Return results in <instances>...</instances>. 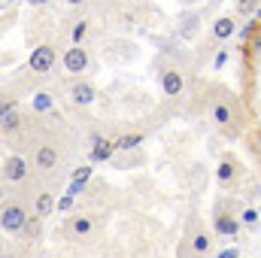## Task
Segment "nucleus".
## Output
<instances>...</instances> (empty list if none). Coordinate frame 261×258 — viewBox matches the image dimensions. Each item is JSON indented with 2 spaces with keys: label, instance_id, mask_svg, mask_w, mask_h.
Returning <instances> with one entry per match:
<instances>
[{
  "label": "nucleus",
  "instance_id": "1",
  "mask_svg": "<svg viewBox=\"0 0 261 258\" xmlns=\"http://www.w3.org/2000/svg\"><path fill=\"white\" fill-rule=\"evenodd\" d=\"M24 222H28V210L21 207V203H3L0 207V228L6 231V234H21V228H24Z\"/></svg>",
  "mask_w": 261,
  "mask_h": 258
},
{
  "label": "nucleus",
  "instance_id": "2",
  "mask_svg": "<svg viewBox=\"0 0 261 258\" xmlns=\"http://www.w3.org/2000/svg\"><path fill=\"white\" fill-rule=\"evenodd\" d=\"M213 231L216 234H222V237H237L240 234V216H234V213H225V207L219 203L216 207V216H213Z\"/></svg>",
  "mask_w": 261,
  "mask_h": 258
},
{
  "label": "nucleus",
  "instance_id": "3",
  "mask_svg": "<svg viewBox=\"0 0 261 258\" xmlns=\"http://www.w3.org/2000/svg\"><path fill=\"white\" fill-rule=\"evenodd\" d=\"M186 240H189V246H192V255L195 258H203L210 252V246H213V234L206 231V228H200L197 222L189 225V234H186Z\"/></svg>",
  "mask_w": 261,
  "mask_h": 258
},
{
  "label": "nucleus",
  "instance_id": "4",
  "mask_svg": "<svg viewBox=\"0 0 261 258\" xmlns=\"http://www.w3.org/2000/svg\"><path fill=\"white\" fill-rule=\"evenodd\" d=\"M88 64H91V58H88V49H85V46H76V43H73L64 52V70L67 73H85Z\"/></svg>",
  "mask_w": 261,
  "mask_h": 258
},
{
  "label": "nucleus",
  "instance_id": "5",
  "mask_svg": "<svg viewBox=\"0 0 261 258\" xmlns=\"http://www.w3.org/2000/svg\"><path fill=\"white\" fill-rule=\"evenodd\" d=\"M28 64L34 73H49L52 67H55V49L49 46V43H43V46H37L34 52H31V58H28Z\"/></svg>",
  "mask_w": 261,
  "mask_h": 258
},
{
  "label": "nucleus",
  "instance_id": "6",
  "mask_svg": "<svg viewBox=\"0 0 261 258\" xmlns=\"http://www.w3.org/2000/svg\"><path fill=\"white\" fill-rule=\"evenodd\" d=\"M94 97H97V88H94L88 79H76V82L70 85V100H73L76 107H91Z\"/></svg>",
  "mask_w": 261,
  "mask_h": 258
},
{
  "label": "nucleus",
  "instance_id": "7",
  "mask_svg": "<svg viewBox=\"0 0 261 258\" xmlns=\"http://www.w3.org/2000/svg\"><path fill=\"white\" fill-rule=\"evenodd\" d=\"M67 234H70V240H76V243L88 240V237L94 234V219H91V216H73V219L67 222Z\"/></svg>",
  "mask_w": 261,
  "mask_h": 258
},
{
  "label": "nucleus",
  "instance_id": "8",
  "mask_svg": "<svg viewBox=\"0 0 261 258\" xmlns=\"http://www.w3.org/2000/svg\"><path fill=\"white\" fill-rule=\"evenodd\" d=\"M161 88H164L167 97H179L182 88H186V76H182L176 67H167V70L161 73Z\"/></svg>",
  "mask_w": 261,
  "mask_h": 258
},
{
  "label": "nucleus",
  "instance_id": "9",
  "mask_svg": "<svg viewBox=\"0 0 261 258\" xmlns=\"http://www.w3.org/2000/svg\"><path fill=\"white\" fill-rule=\"evenodd\" d=\"M24 176H28V161H24L21 155H9L6 164H3V179H9V183H21Z\"/></svg>",
  "mask_w": 261,
  "mask_h": 258
},
{
  "label": "nucleus",
  "instance_id": "10",
  "mask_svg": "<svg viewBox=\"0 0 261 258\" xmlns=\"http://www.w3.org/2000/svg\"><path fill=\"white\" fill-rule=\"evenodd\" d=\"M34 164H37V170H52L55 164H58V149L55 146H40L37 149V155H34Z\"/></svg>",
  "mask_w": 261,
  "mask_h": 258
},
{
  "label": "nucleus",
  "instance_id": "11",
  "mask_svg": "<svg viewBox=\"0 0 261 258\" xmlns=\"http://www.w3.org/2000/svg\"><path fill=\"white\" fill-rule=\"evenodd\" d=\"M237 34V21L231 18V15H219L216 21H213V37L216 40H231Z\"/></svg>",
  "mask_w": 261,
  "mask_h": 258
},
{
  "label": "nucleus",
  "instance_id": "12",
  "mask_svg": "<svg viewBox=\"0 0 261 258\" xmlns=\"http://www.w3.org/2000/svg\"><path fill=\"white\" fill-rule=\"evenodd\" d=\"M52 213H55V194L40 192L37 200H34V216H37V219H46V216H52Z\"/></svg>",
  "mask_w": 261,
  "mask_h": 258
},
{
  "label": "nucleus",
  "instance_id": "13",
  "mask_svg": "<svg viewBox=\"0 0 261 258\" xmlns=\"http://www.w3.org/2000/svg\"><path fill=\"white\" fill-rule=\"evenodd\" d=\"M216 176H219V183H222V186L228 189V186H234V183H237V176H240V170H237V164H234V161L228 158V161H222V164H219V170H216Z\"/></svg>",
  "mask_w": 261,
  "mask_h": 258
},
{
  "label": "nucleus",
  "instance_id": "14",
  "mask_svg": "<svg viewBox=\"0 0 261 258\" xmlns=\"http://www.w3.org/2000/svg\"><path fill=\"white\" fill-rule=\"evenodd\" d=\"M197 24H200V15L197 12H186L182 21H179V40H192L197 34Z\"/></svg>",
  "mask_w": 261,
  "mask_h": 258
},
{
  "label": "nucleus",
  "instance_id": "15",
  "mask_svg": "<svg viewBox=\"0 0 261 258\" xmlns=\"http://www.w3.org/2000/svg\"><path fill=\"white\" fill-rule=\"evenodd\" d=\"M94 143H97V146H94V152H91V158H94V161H107V158L116 152V143H107V140H100V137H94Z\"/></svg>",
  "mask_w": 261,
  "mask_h": 258
},
{
  "label": "nucleus",
  "instance_id": "16",
  "mask_svg": "<svg viewBox=\"0 0 261 258\" xmlns=\"http://www.w3.org/2000/svg\"><path fill=\"white\" fill-rule=\"evenodd\" d=\"M0 125H3V131H18V125H21V119H18L15 107H12L9 113H3V116H0Z\"/></svg>",
  "mask_w": 261,
  "mask_h": 258
},
{
  "label": "nucleus",
  "instance_id": "17",
  "mask_svg": "<svg viewBox=\"0 0 261 258\" xmlns=\"http://www.w3.org/2000/svg\"><path fill=\"white\" fill-rule=\"evenodd\" d=\"M213 119H216L222 128H228V125H231V110H228L225 104H219V107H213Z\"/></svg>",
  "mask_w": 261,
  "mask_h": 258
},
{
  "label": "nucleus",
  "instance_id": "18",
  "mask_svg": "<svg viewBox=\"0 0 261 258\" xmlns=\"http://www.w3.org/2000/svg\"><path fill=\"white\" fill-rule=\"evenodd\" d=\"M143 143V134H128V137H122L119 143H116V149H125V152H130L134 146H140Z\"/></svg>",
  "mask_w": 261,
  "mask_h": 258
},
{
  "label": "nucleus",
  "instance_id": "19",
  "mask_svg": "<svg viewBox=\"0 0 261 258\" xmlns=\"http://www.w3.org/2000/svg\"><path fill=\"white\" fill-rule=\"evenodd\" d=\"M34 110H37V113H49V110H52V94H46V91L37 94V97H34Z\"/></svg>",
  "mask_w": 261,
  "mask_h": 258
},
{
  "label": "nucleus",
  "instance_id": "20",
  "mask_svg": "<svg viewBox=\"0 0 261 258\" xmlns=\"http://www.w3.org/2000/svg\"><path fill=\"white\" fill-rule=\"evenodd\" d=\"M70 37H73V43H76V46H82V40L88 37V21H76V28H73V34H70Z\"/></svg>",
  "mask_w": 261,
  "mask_h": 258
},
{
  "label": "nucleus",
  "instance_id": "21",
  "mask_svg": "<svg viewBox=\"0 0 261 258\" xmlns=\"http://www.w3.org/2000/svg\"><path fill=\"white\" fill-rule=\"evenodd\" d=\"M240 225H249V228H255V225H258V210L246 207V210L240 213Z\"/></svg>",
  "mask_w": 261,
  "mask_h": 258
},
{
  "label": "nucleus",
  "instance_id": "22",
  "mask_svg": "<svg viewBox=\"0 0 261 258\" xmlns=\"http://www.w3.org/2000/svg\"><path fill=\"white\" fill-rule=\"evenodd\" d=\"M237 12H240V15H252V12H258V0H237Z\"/></svg>",
  "mask_w": 261,
  "mask_h": 258
},
{
  "label": "nucleus",
  "instance_id": "23",
  "mask_svg": "<svg viewBox=\"0 0 261 258\" xmlns=\"http://www.w3.org/2000/svg\"><path fill=\"white\" fill-rule=\"evenodd\" d=\"M88 179H91V167H79V170L73 173V183H82V186H85Z\"/></svg>",
  "mask_w": 261,
  "mask_h": 258
},
{
  "label": "nucleus",
  "instance_id": "24",
  "mask_svg": "<svg viewBox=\"0 0 261 258\" xmlns=\"http://www.w3.org/2000/svg\"><path fill=\"white\" fill-rule=\"evenodd\" d=\"M21 231H24V234H37V231H40V219H37V216H34V219L28 216V222H24V228H21Z\"/></svg>",
  "mask_w": 261,
  "mask_h": 258
},
{
  "label": "nucleus",
  "instance_id": "25",
  "mask_svg": "<svg viewBox=\"0 0 261 258\" xmlns=\"http://www.w3.org/2000/svg\"><path fill=\"white\" fill-rule=\"evenodd\" d=\"M255 31H258V28H255V21H252V24H246V28L240 31V37H243V40H249V37H255Z\"/></svg>",
  "mask_w": 261,
  "mask_h": 258
},
{
  "label": "nucleus",
  "instance_id": "26",
  "mask_svg": "<svg viewBox=\"0 0 261 258\" xmlns=\"http://www.w3.org/2000/svg\"><path fill=\"white\" fill-rule=\"evenodd\" d=\"M219 258H240L237 249H225V252H219Z\"/></svg>",
  "mask_w": 261,
  "mask_h": 258
},
{
  "label": "nucleus",
  "instance_id": "27",
  "mask_svg": "<svg viewBox=\"0 0 261 258\" xmlns=\"http://www.w3.org/2000/svg\"><path fill=\"white\" fill-rule=\"evenodd\" d=\"M28 3H31V6H46L49 0H28Z\"/></svg>",
  "mask_w": 261,
  "mask_h": 258
},
{
  "label": "nucleus",
  "instance_id": "28",
  "mask_svg": "<svg viewBox=\"0 0 261 258\" xmlns=\"http://www.w3.org/2000/svg\"><path fill=\"white\" fill-rule=\"evenodd\" d=\"M67 6H82V3H85V0H64Z\"/></svg>",
  "mask_w": 261,
  "mask_h": 258
},
{
  "label": "nucleus",
  "instance_id": "29",
  "mask_svg": "<svg viewBox=\"0 0 261 258\" xmlns=\"http://www.w3.org/2000/svg\"><path fill=\"white\" fill-rule=\"evenodd\" d=\"M255 143H258V152H261V134H255Z\"/></svg>",
  "mask_w": 261,
  "mask_h": 258
},
{
  "label": "nucleus",
  "instance_id": "30",
  "mask_svg": "<svg viewBox=\"0 0 261 258\" xmlns=\"http://www.w3.org/2000/svg\"><path fill=\"white\" fill-rule=\"evenodd\" d=\"M258 197H261V186H258Z\"/></svg>",
  "mask_w": 261,
  "mask_h": 258
},
{
  "label": "nucleus",
  "instance_id": "31",
  "mask_svg": "<svg viewBox=\"0 0 261 258\" xmlns=\"http://www.w3.org/2000/svg\"><path fill=\"white\" fill-rule=\"evenodd\" d=\"M258 15H261V9H258Z\"/></svg>",
  "mask_w": 261,
  "mask_h": 258
},
{
  "label": "nucleus",
  "instance_id": "32",
  "mask_svg": "<svg viewBox=\"0 0 261 258\" xmlns=\"http://www.w3.org/2000/svg\"><path fill=\"white\" fill-rule=\"evenodd\" d=\"M203 258H206V255H203Z\"/></svg>",
  "mask_w": 261,
  "mask_h": 258
}]
</instances>
